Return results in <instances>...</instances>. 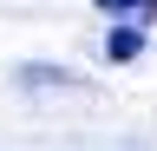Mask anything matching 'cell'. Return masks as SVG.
Instances as JSON below:
<instances>
[{"mask_svg": "<svg viewBox=\"0 0 157 151\" xmlns=\"http://www.w3.org/2000/svg\"><path fill=\"white\" fill-rule=\"evenodd\" d=\"M98 13H124V20H151L157 13V0H92Z\"/></svg>", "mask_w": 157, "mask_h": 151, "instance_id": "1", "label": "cell"}, {"mask_svg": "<svg viewBox=\"0 0 157 151\" xmlns=\"http://www.w3.org/2000/svg\"><path fill=\"white\" fill-rule=\"evenodd\" d=\"M137 53H144V33H137V26H118L111 33V59H137Z\"/></svg>", "mask_w": 157, "mask_h": 151, "instance_id": "2", "label": "cell"}]
</instances>
